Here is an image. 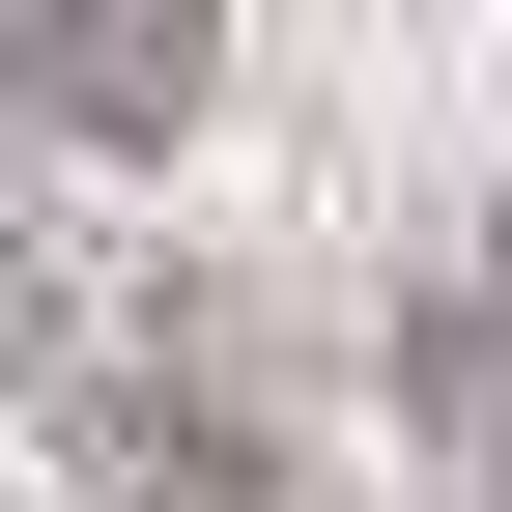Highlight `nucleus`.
Returning <instances> with one entry per match:
<instances>
[{
    "label": "nucleus",
    "mask_w": 512,
    "mask_h": 512,
    "mask_svg": "<svg viewBox=\"0 0 512 512\" xmlns=\"http://www.w3.org/2000/svg\"><path fill=\"white\" fill-rule=\"evenodd\" d=\"M228 57V0H0V86L57 114V143H171Z\"/></svg>",
    "instance_id": "obj_1"
}]
</instances>
